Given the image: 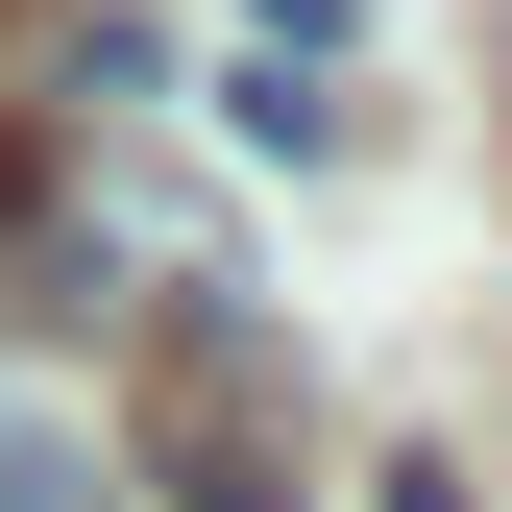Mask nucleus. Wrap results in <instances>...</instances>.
Returning <instances> with one entry per match:
<instances>
[{"label":"nucleus","mask_w":512,"mask_h":512,"mask_svg":"<svg viewBox=\"0 0 512 512\" xmlns=\"http://www.w3.org/2000/svg\"><path fill=\"white\" fill-rule=\"evenodd\" d=\"M0 512H98V464L74 439H0Z\"/></svg>","instance_id":"nucleus-2"},{"label":"nucleus","mask_w":512,"mask_h":512,"mask_svg":"<svg viewBox=\"0 0 512 512\" xmlns=\"http://www.w3.org/2000/svg\"><path fill=\"white\" fill-rule=\"evenodd\" d=\"M122 464H147L171 512H317L293 366H269V317H244L220 269H196V293H147V342H122Z\"/></svg>","instance_id":"nucleus-1"},{"label":"nucleus","mask_w":512,"mask_h":512,"mask_svg":"<svg viewBox=\"0 0 512 512\" xmlns=\"http://www.w3.org/2000/svg\"><path fill=\"white\" fill-rule=\"evenodd\" d=\"M269 25H342V0H269Z\"/></svg>","instance_id":"nucleus-3"}]
</instances>
